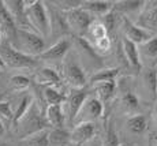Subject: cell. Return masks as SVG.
Instances as JSON below:
<instances>
[{"label": "cell", "mask_w": 157, "mask_h": 146, "mask_svg": "<svg viewBox=\"0 0 157 146\" xmlns=\"http://www.w3.org/2000/svg\"><path fill=\"white\" fill-rule=\"evenodd\" d=\"M25 15L30 30L37 33L43 38L49 37V15H48V8L45 2H40V0L25 2Z\"/></svg>", "instance_id": "6da1fadb"}, {"label": "cell", "mask_w": 157, "mask_h": 146, "mask_svg": "<svg viewBox=\"0 0 157 146\" xmlns=\"http://www.w3.org/2000/svg\"><path fill=\"white\" fill-rule=\"evenodd\" d=\"M14 127H15V130H17V134L22 139H25L26 136L32 135V134H34V133L41 131V130L49 129L47 121H45L43 109H41L40 104H38L37 101H34V100H33V102H32V105H30V108L28 109V112L23 115L22 119L18 121Z\"/></svg>", "instance_id": "7a4b0ae2"}, {"label": "cell", "mask_w": 157, "mask_h": 146, "mask_svg": "<svg viewBox=\"0 0 157 146\" xmlns=\"http://www.w3.org/2000/svg\"><path fill=\"white\" fill-rule=\"evenodd\" d=\"M62 81L71 89H83L87 83V75L75 55L68 53L62 62Z\"/></svg>", "instance_id": "3957f363"}, {"label": "cell", "mask_w": 157, "mask_h": 146, "mask_svg": "<svg viewBox=\"0 0 157 146\" xmlns=\"http://www.w3.org/2000/svg\"><path fill=\"white\" fill-rule=\"evenodd\" d=\"M13 47L32 57H38L45 51V40L30 29H18Z\"/></svg>", "instance_id": "277c9868"}, {"label": "cell", "mask_w": 157, "mask_h": 146, "mask_svg": "<svg viewBox=\"0 0 157 146\" xmlns=\"http://www.w3.org/2000/svg\"><path fill=\"white\" fill-rule=\"evenodd\" d=\"M0 59L4 67L10 68L23 70V68H34L37 66V57H32L28 55L17 51L4 37L0 42Z\"/></svg>", "instance_id": "5b68a950"}, {"label": "cell", "mask_w": 157, "mask_h": 146, "mask_svg": "<svg viewBox=\"0 0 157 146\" xmlns=\"http://www.w3.org/2000/svg\"><path fill=\"white\" fill-rule=\"evenodd\" d=\"M66 14V21H67L70 33L74 37H83L87 32L89 26L96 21L93 17H90L86 11H83L81 7L74 8V10L67 11Z\"/></svg>", "instance_id": "8992f818"}, {"label": "cell", "mask_w": 157, "mask_h": 146, "mask_svg": "<svg viewBox=\"0 0 157 146\" xmlns=\"http://www.w3.org/2000/svg\"><path fill=\"white\" fill-rule=\"evenodd\" d=\"M86 89H71L70 94H66V100L62 104L63 113H64L66 121L70 124H74V120L77 117V113L79 112L83 101L87 98Z\"/></svg>", "instance_id": "52a82bcc"}, {"label": "cell", "mask_w": 157, "mask_h": 146, "mask_svg": "<svg viewBox=\"0 0 157 146\" xmlns=\"http://www.w3.org/2000/svg\"><path fill=\"white\" fill-rule=\"evenodd\" d=\"M126 82H123L120 79L119 82H116V89H119V100H120V106L124 109L126 113L128 115H135L138 113L141 106L140 97L135 94L134 89L131 87V85L128 83L130 78H124Z\"/></svg>", "instance_id": "ba28073f"}, {"label": "cell", "mask_w": 157, "mask_h": 146, "mask_svg": "<svg viewBox=\"0 0 157 146\" xmlns=\"http://www.w3.org/2000/svg\"><path fill=\"white\" fill-rule=\"evenodd\" d=\"M120 27H122L123 32V38L138 45V47L142 45L144 42H146L147 40H150L153 36H156L153 33L142 29V27H140L132 19H130L127 17H122V15H120Z\"/></svg>", "instance_id": "9c48e42d"}, {"label": "cell", "mask_w": 157, "mask_h": 146, "mask_svg": "<svg viewBox=\"0 0 157 146\" xmlns=\"http://www.w3.org/2000/svg\"><path fill=\"white\" fill-rule=\"evenodd\" d=\"M104 113V105L98 101L96 97L87 96V98L83 101L79 112L77 113V117L74 120V124L77 123H93ZM72 124V126H74Z\"/></svg>", "instance_id": "30bf717a"}, {"label": "cell", "mask_w": 157, "mask_h": 146, "mask_svg": "<svg viewBox=\"0 0 157 146\" xmlns=\"http://www.w3.org/2000/svg\"><path fill=\"white\" fill-rule=\"evenodd\" d=\"M48 8V15H49V27H51V36L56 37L57 40L63 37H70V29H68L67 21H66V14L63 11L57 10L53 7L52 3H45Z\"/></svg>", "instance_id": "8fae6325"}, {"label": "cell", "mask_w": 157, "mask_h": 146, "mask_svg": "<svg viewBox=\"0 0 157 146\" xmlns=\"http://www.w3.org/2000/svg\"><path fill=\"white\" fill-rule=\"evenodd\" d=\"M72 47V40L70 37H63L56 42H53L51 47L45 48V51L37 59L45 60V62H63L64 57L70 53Z\"/></svg>", "instance_id": "7c38bea8"}, {"label": "cell", "mask_w": 157, "mask_h": 146, "mask_svg": "<svg viewBox=\"0 0 157 146\" xmlns=\"http://www.w3.org/2000/svg\"><path fill=\"white\" fill-rule=\"evenodd\" d=\"M134 22L142 29L157 34V0L145 2L142 10L137 15V21Z\"/></svg>", "instance_id": "4fadbf2b"}, {"label": "cell", "mask_w": 157, "mask_h": 146, "mask_svg": "<svg viewBox=\"0 0 157 146\" xmlns=\"http://www.w3.org/2000/svg\"><path fill=\"white\" fill-rule=\"evenodd\" d=\"M96 136L94 123H77L70 133V142L75 145H85Z\"/></svg>", "instance_id": "5bb4252c"}, {"label": "cell", "mask_w": 157, "mask_h": 146, "mask_svg": "<svg viewBox=\"0 0 157 146\" xmlns=\"http://www.w3.org/2000/svg\"><path fill=\"white\" fill-rule=\"evenodd\" d=\"M81 8L86 11L90 17L96 21H100L113 8V2H105V0H82Z\"/></svg>", "instance_id": "9a60e30c"}, {"label": "cell", "mask_w": 157, "mask_h": 146, "mask_svg": "<svg viewBox=\"0 0 157 146\" xmlns=\"http://www.w3.org/2000/svg\"><path fill=\"white\" fill-rule=\"evenodd\" d=\"M120 49H122L123 57H124L126 63L130 68L141 71L142 70V62H141V56H140V49H138V45L132 44L126 38H122L120 42Z\"/></svg>", "instance_id": "2e32d148"}, {"label": "cell", "mask_w": 157, "mask_h": 146, "mask_svg": "<svg viewBox=\"0 0 157 146\" xmlns=\"http://www.w3.org/2000/svg\"><path fill=\"white\" fill-rule=\"evenodd\" d=\"M18 27L15 25L13 17L7 11L4 6V2H0V32H2L3 37L6 38L10 44H13L17 36Z\"/></svg>", "instance_id": "e0dca14e"}, {"label": "cell", "mask_w": 157, "mask_h": 146, "mask_svg": "<svg viewBox=\"0 0 157 146\" xmlns=\"http://www.w3.org/2000/svg\"><path fill=\"white\" fill-rule=\"evenodd\" d=\"M141 82L142 89L147 98L157 102V68L156 67H147L145 70H141Z\"/></svg>", "instance_id": "ac0fdd59"}, {"label": "cell", "mask_w": 157, "mask_h": 146, "mask_svg": "<svg viewBox=\"0 0 157 146\" xmlns=\"http://www.w3.org/2000/svg\"><path fill=\"white\" fill-rule=\"evenodd\" d=\"M4 6L10 15L13 17L18 29H30L25 15V2H22V0H7V2H4Z\"/></svg>", "instance_id": "d6986e66"}, {"label": "cell", "mask_w": 157, "mask_h": 146, "mask_svg": "<svg viewBox=\"0 0 157 146\" xmlns=\"http://www.w3.org/2000/svg\"><path fill=\"white\" fill-rule=\"evenodd\" d=\"M34 81L36 83L41 85V86H55L57 87L62 83V77L60 74L52 67H40L34 74Z\"/></svg>", "instance_id": "ffe728a7"}, {"label": "cell", "mask_w": 157, "mask_h": 146, "mask_svg": "<svg viewBox=\"0 0 157 146\" xmlns=\"http://www.w3.org/2000/svg\"><path fill=\"white\" fill-rule=\"evenodd\" d=\"M120 74V70L117 67H101V68L96 70L89 78L87 82H90L93 85L102 83V82H113L117 79Z\"/></svg>", "instance_id": "44dd1931"}, {"label": "cell", "mask_w": 157, "mask_h": 146, "mask_svg": "<svg viewBox=\"0 0 157 146\" xmlns=\"http://www.w3.org/2000/svg\"><path fill=\"white\" fill-rule=\"evenodd\" d=\"M44 117L48 127L51 129H63L66 123V117L63 113L62 105H51L47 106L44 111Z\"/></svg>", "instance_id": "7402d4cb"}, {"label": "cell", "mask_w": 157, "mask_h": 146, "mask_svg": "<svg viewBox=\"0 0 157 146\" xmlns=\"http://www.w3.org/2000/svg\"><path fill=\"white\" fill-rule=\"evenodd\" d=\"M145 2L142 0H134V2H127V0H123V2H113V10L116 11L119 15L122 17H127L130 14H140V11L142 10Z\"/></svg>", "instance_id": "603a6c76"}, {"label": "cell", "mask_w": 157, "mask_h": 146, "mask_svg": "<svg viewBox=\"0 0 157 146\" xmlns=\"http://www.w3.org/2000/svg\"><path fill=\"white\" fill-rule=\"evenodd\" d=\"M126 129L132 135H141L147 130V119L142 113L130 115L126 120Z\"/></svg>", "instance_id": "cb8c5ba5"}, {"label": "cell", "mask_w": 157, "mask_h": 146, "mask_svg": "<svg viewBox=\"0 0 157 146\" xmlns=\"http://www.w3.org/2000/svg\"><path fill=\"white\" fill-rule=\"evenodd\" d=\"M93 89L96 92V98L104 105V102H108L116 93V81L113 82H102V83L93 85Z\"/></svg>", "instance_id": "d4e9b609"}, {"label": "cell", "mask_w": 157, "mask_h": 146, "mask_svg": "<svg viewBox=\"0 0 157 146\" xmlns=\"http://www.w3.org/2000/svg\"><path fill=\"white\" fill-rule=\"evenodd\" d=\"M138 49H140L141 62L149 60L150 63H156L157 62V34L153 36L146 42H144L142 45H140Z\"/></svg>", "instance_id": "484cf974"}, {"label": "cell", "mask_w": 157, "mask_h": 146, "mask_svg": "<svg viewBox=\"0 0 157 146\" xmlns=\"http://www.w3.org/2000/svg\"><path fill=\"white\" fill-rule=\"evenodd\" d=\"M101 139V145L102 146H119V134H117L116 129L113 126V120L111 117H107L104 124V135Z\"/></svg>", "instance_id": "4316f807"}, {"label": "cell", "mask_w": 157, "mask_h": 146, "mask_svg": "<svg viewBox=\"0 0 157 146\" xmlns=\"http://www.w3.org/2000/svg\"><path fill=\"white\" fill-rule=\"evenodd\" d=\"M107 36H109V33L105 29V26L101 23V21H93V23L89 26V29H87V32L85 33L83 38H85L90 44V47H92L96 41H98L102 37H107Z\"/></svg>", "instance_id": "83f0119b"}, {"label": "cell", "mask_w": 157, "mask_h": 146, "mask_svg": "<svg viewBox=\"0 0 157 146\" xmlns=\"http://www.w3.org/2000/svg\"><path fill=\"white\" fill-rule=\"evenodd\" d=\"M43 100L47 106L51 105H62L66 100V94L60 92L55 86H45L43 89Z\"/></svg>", "instance_id": "f1b7e54d"}, {"label": "cell", "mask_w": 157, "mask_h": 146, "mask_svg": "<svg viewBox=\"0 0 157 146\" xmlns=\"http://www.w3.org/2000/svg\"><path fill=\"white\" fill-rule=\"evenodd\" d=\"M25 146H51L49 145V129L41 130L23 139Z\"/></svg>", "instance_id": "f546056e"}, {"label": "cell", "mask_w": 157, "mask_h": 146, "mask_svg": "<svg viewBox=\"0 0 157 146\" xmlns=\"http://www.w3.org/2000/svg\"><path fill=\"white\" fill-rule=\"evenodd\" d=\"M33 100H34V98H33L30 94H25V96H22L19 98L17 108L13 111V126H15L18 121L22 119L23 115L28 112V109L30 108V105H32Z\"/></svg>", "instance_id": "4dcf8cb0"}, {"label": "cell", "mask_w": 157, "mask_h": 146, "mask_svg": "<svg viewBox=\"0 0 157 146\" xmlns=\"http://www.w3.org/2000/svg\"><path fill=\"white\" fill-rule=\"evenodd\" d=\"M70 142V133L64 129H51L49 130V145L64 146Z\"/></svg>", "instance_id": "1f68e13d"}, {"label": "cell", "mask_w": 157, "mask_h": 146, "mask_svg": "<svg viewBox=\"0 0 157 146\" xmlns=\"http://www.w3.org/2000/svg\"><path fill=\"white\" fill-rule=\"evenodd\" d=\"M30 85H32V81L26 75L17 74L10 78V87L14 92H25L30 87Z\"/></svg>", "instance_id": "d6a6232c"}, {"label": "cell", "mask_w": 157, "mask_h": 146, "mask_svg": "<svg viewBox=\"0 0 157 146\" xmlns=\"http://www.w3.org/2000/svg\"><path fill=\"white\" fill-rule=\"evenodd\" d=\"M92 48L94 49V52L97 55H108L112 51V40H111L109 36L102 37L98 41H96L92 45Z\"/></svg>", "instance_id": "836d02e7"}, {"label": "cell", "mask_w": 157, "mask_h": 146, "mask_svg": "<svg viewBox=\"0 0 157 146\" xmlns=\"http://www.w3.org/2000/svg\"><path fill=\"white\" fill-rule=\"evenodd\" d=\"M81 4H82V0H79V2H77V0H62V2L59 0V2H52L53 7H56L57 10L63 11V13H67V11H70V10L81 7Z\"/></svg>", "instance_id": "e575fe53"}, {"label": "cell", "mask_w": 157, "mask_h": 146, "mask_svg": "<svg viewBox=\"0 0 157 146\" xmlns=\"http://www.w3.org/2000/svg\"><path fill=\"white\" fill-rule=\"evenodd\" d=\"M0 119L13 123V106L7 101H0Z\"/></svg>", "instance_id": "d590c367"}, {"label": "cell", "mask_w": 157, "mask_h": 146, "mask_svg": "<svg viewBox=\"0 0 157 146\" xmlns=\"http://www.w3.org/2000/svg\"><path fill=\"white\" fill-rule=\"evenodd\" d=\"M86 146H102L101 145V139L98 138V136H94V138L92 139V141H89L87 144H85Z\"/></svg>", "instance_id": "8d00e7d4"}, {"label": "cell", "mask_w": 157, "mask_h": 146, "mask_svg": "<svg viewBox=\"0 0 157 146\" xmlns=\"http://www.w3.org/2000/svg\"><path fill=\"white\" fill-rule=\"evenodd\" d=\"M152 115H153V119H155L157 121V102L155 104V106H153V111H152Z\"/></svg>", "instance_id": "74e56055"}, {"label": "cell", "mask_w": 157, "mask_h": 146, "mask_svg": "<svg viewBox=\"0 0 157 146\" xmlns=\"http://www.w3.org/2000/svg\"><path fill=\"white\" fill-rule=\"evenodd\" d=\"M4 131H6V130H4V123H3V120L0 119V136L4 134Z\"/></svg>", "instance_id": "f35d334b"}, {"label": "cell", "mask_w": 157, "mask_h": 146, "mask_svg": "<svg viewBox=\"0 0 157 146\" xmlns=\"http://www.w3.org/2000/svg\"><path fill=\"white\" fill-rule=\"evenodd\" d=\"M119 146H135V145H132V144H120Z\"/></svg>", "instance_id": "ab89813d"}, {"label": "cell", "mask_w": 157, "mask_h": 146, "mask_svg": "<svg viewBox=\"0 0 157 146\" xmlns=\"http://www.w3.org/2000/svg\"><path fill=\"white\" fill-rule=\"evenodd\" d=\"M64 146H79V145H75V144H71V142H68V144H66Z\"/></svg>", "instance_id": "60d3db41"}, {"label": "cell", "mask_w": 157, "mask_h": 146, "mask_svg": "<svg viewBox=\"0 0 157 146\" xmlns=\"http://www.w3.org/2000/svg\"><path fill=\"white\" fill-rule=\"evenodd\" d=\"M2 40H3V34H2V32H0V42H2Z\"/></svg>", "instance_id": "b9f144b4"}, {"label": "cell", "mask_w": 157, "mask_h": 146, "mask_svg": "<svg viewBox=\"0 0 157 146\" xmlns=\"http://www.w3.org/2000/svg\"><path fill=\"white\" fill-rule=\"evenodd\" d=\"M156 146H157V139H156Z\"/></svg>", "instance_id": "7bdbcfd3"}, {"label": "cell", "mask_w": 157, "mask_h": 146, "mask_svg": "<svg viewBox=\"0 0 157 146\" xmlns=\"http://www.w3.org/2000/svg\"><path fill=\"white\" fill-rule=\"evenodd\" d=\"M156 68H157V67H156Z\"/></svg>", "instance_id": "ee69618b"}]
</instances>
